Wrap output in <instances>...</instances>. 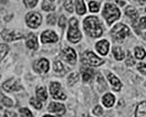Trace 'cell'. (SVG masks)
Wrapping results in <instances>:
<instances>
[{"instance_id":"cell-1","label":"cell","mask_w":146,"mask_h":117,"mask_svg":"<svg viewBox=\"0 0 146 117\" xmlns=\"http://www.w3.org/2000/svg\"><path fill=\"white\" fill-rule=\"evenodd\" d=\"M83 28L87 32V34L90 35L91 37H99L102 35V28L97 17L93 16L87 17L83 21Z\"/></svg>"},{"instance_id":"cell-2","label":"cell","mask_w":146,"mask_h":117,"mask_svg":"<svg viewBox=\"0 0 146 117\" xmlns=\"http://www.w3.org/2000/svg\"><path fill=\"white\" fill-rule=\"evenodd\" d=\"M104 17L106 18L108 25H111L113 21L118 19L120 17V11L119 9L113 6L112 3H106L105 5V8H104V13H102Z\"/></svg>"},{"instance_id":"cell-3","label":"cell","mask_w":146,"mask_h":117,"mask_svg":"<svg viewBox=\"0 0 146 117\" xmlns=\"http://www.w3.org/2000/svg\"><path fill=\"white\" fill-rule=\"evenodd\" d=\"M129 33H130V31H129V28H128L126 25H124V24H118V25H116V26L112 28V31H111V36L116 39V41L121 42V41L125 39V37H126L127 35H129Z\"/></svg>"},{"instance_id":"cell-4","label":"cell","mask_w":146,"mask_h":117,"mask_svg":"<svg viewBox=\"0 0 146 117\" xmlns=\"http://www.w3.org/2000/svg\"><path fill=\"white\" fill-rule=\"evenodd\" d=\"M81 61L83 64L91 65V66H99L104 63V60L94 55V53H92L91 51H86L81 57Z\"/></svg>"},{"instance_id":"cell-5","label":"cell","mask_w":146,"mask_h":117,"mask_svg":"<svg viewBox=\"0 0 146 117\" xmlns=\"http://www.w3.org/2000/svg\"><path fill=\"white\" fill-rule=\"evenodd\" d=\"M81 33L78 28V20L75 18H72L70 20V28L68 32V39L72 43H78L81 39Z\"/></svg>"},{"instance_id":"cell-6","label":"cell","mask_w":146,"mask_h":117,"mask_svg":"<svg viewBox=\"0 0 146 117\" xmlns=\"http://www.w3.org/2000/svg\"><path fill=\"white\" fill-rule=\"evenodd\" d=\"M26 23L29 27L37 28L42 24V16L38 13H29L26 16Z\"/></svg>"},{"instance_id":"cell-7","label":"cell","mask_w":146,"mask_h":117,"mask_svg":"<svg viewBox=\"0 0 146 117\" xmlns=\"http://www.w3.org/2000/svg\"><path fill=\"white\" fill-rule=\"evenodd\" d=\"M50 91H51V95L53 96L54 99H61V100H65L66 99L65 94L61 90V84L58 82H52L51 83Z\"/></svg>"},{"instance_id":"cell-8","label":"cell","mask_w":146,"mask_h":117,"mask_svg":"<svg viewBox=\"0 0 146 117\" xmlns=\"http://www.w3.org/2000/svg\"><path fill=\"white\" fill-rule=\"evenodd\" d=\"M1 37L5 41H8V42H13V41H16V39H20L24 37V35L19 32L16 31H3L2 34H1Z\"/></svg>"},{"instance_id":"cell-9","label":"cell","mask_w":146,"mask_h":117,"mask_svg":"<svg viewBox=\"0 0 146 117\" xmlns=\"http://www.w3.org/2000/svg\"><path fill=\"white\" fill-rule=\"evenodd\" d=\"M34 69L39 73H46L50 69V63L46 58H40L34 64Z\"/></svg>"},{"instance_id":"cell-10","label":"cell","mask_w":146,"mask_h":117,"mask_svg":"<svg viewBox=\"0 0 146 117\" xmlns=\"http://www.w3.org/2000/svg\"><path fill=\"white\" fill-rule=\"evenodd\" d=\"M2 88H3V90H6V91H18L23 87L19 84L18 81H16V80H14V79H10V80L6 81V82L2 84Z\"/></svg>"},{"instance_id":"cell-11","label":"cell","mask_w":146,"mask_h":117,"mask_svg":"<svg viewBox=\"0 0 146 117\" xmlns=\"http://www.w3.org/2000/svg\"><path fill=\"white\" fill-rule=\"evenodd\" d=\"M40 39H42V43L44 44H47V43H55L57 42V35L55 34L53 31H45L42 36H40Z\"/></svg>"},{"instance_id":"cell-12","label":"cell","mask_w":146,"mask_h":117,"mask_svg":"<svg viewBox=\"0 0 146 117\" xmlns=\"http://www.w3.org/2000/svg\"><path fill=\"white\" fill-rule=\"evenodd\" d=\"M62 57L65 61L70 62V63H74L76 61V54H75V51L71 49V47H65L63 51H62Z\"/></svg>"},{"instance_id":"cell-13","label":"cell","mask_w":146,"mask_h":117,"mask_svg":"<svg viewBox=\"0 0 146 117\" xmlns=\"http://www.w3.org/2000/svg\"><path fill=\"white\" fill-rule=\"evenodd\" d=\"M96 47H97V51L101 55H106L108 53V51H109V43H108V41L102 39V41H100V42H98L96 44Z\"/></svg>"},{"instance_id":"cell-14","label":"cell","mask_w":146,"mask_h":117,"mask_svg":"<svg viewBox=\"0 0 146 117\" xmlns=\"http://www.w3.org/2000/svg\"><path fill=\"white\" fill-rule=\"evenodd\" d=\"M50 112H53V113H56L58 115H63L65 113V108L62 104H58V102H52L48 105V108H47Z\"/></svg>"},{"instance_id":"cell-15","label":"cell","mask_w":146,"mask_h":117,"mask_svg":"<svg viewBox=\"0 0 146 117\" xmlns=\"http://www.w3.org/2000/svg\"><path fill=\"white\" fill-rule=\"evenodd\" d=\"M108 80H109L110 84L112 86V88L116 90V91H119L121 89V82L119 81V79L117 78L116 76H113L112 73L108 74Z\"/></svg>"},{"instance_id":"cell-16","label":"cell","mask_w":146,"mask_h":117,"mask_svg":"<svg viewBox=\"0 0 146 117\" xmlns=\"http://www.w3.org/2000/svg\"><path fill=\"white\" fill-rule=\"evenodd\" d=\"M26 45L28 49L31 50H36L38 47V44H37V37L35 34H29L28 37L26 39Z\"/></svg>"},{"instance_id":"cell-17","label":"cell","mask_w":146,"mask_h":117,"mask_svg":"<svg viewBox=\"0 0 146 117\" xmlns=\"http://www.w3.org/2000/svg\"><path fill=\"white\" fill-rule=\"evenodd\" d=\"M135 117H146V101L141 102L137 108H136V113Z\"/></svg>"},{"instance_id":"cell-18","label":"cell","mask_w":146,"mask_h":117,"mask_svg":"<svg viewBox=\"0 0 146 117\" xmlns=\"http://www.w3.org/2000/svg\"><path fill=\"white\" fill-rule=\"evenodd\" d=\"M36 96L37 99H39L40 101H45L47 99V92L46 89L44 87H38L36 90Z\"/></svg>"},{"instance_id":"cell-19","label":"cell","mask_w":146,"mask_h":117,"mask_svg":"<svg viewBox=\"0 0 146 117\" xmlns=\"http://www.w3.org/2000/svg\"><path fill=\"white\" fill-rule=\"evenodd\" d=\"M75 8H76V13L79 15L86 14V5H84L83 0H75Z\"/></svg>"},{"instance_id":"cell-20","label":"cell","mask_w":146,"mask_h":117,"mask_svg":"<svg viewBox=\"0 0 146 117\" xmlns=\"http://www.w3.org/2000/svg\"><path fill=\"white\" fill-rule=\"evenodd\" d=\"M102 102L106 107H111L115 104V97L111 94H106L102 98Z\"/></svg>"},{"instance_id":"cell-21","label":"cell","mask_w":146,"mask_h":117,"mask_svg":"<svg viewBox=\"0 0 146 117\" xmlns=\"http://www.w3.org/2000/svg\"><path fill=\"white\" fill-rule=\"evenodd\" d=\"M112 53H113V55H115V58L118 60V61H121L123 58H125L124 51H123L121 47H119V46H115V47L112 49Z\"/></svg>"},{"instance_id":"cell-22","label":"cell","mask_w":146,"mask_h":117,"mask_svg":"<svg viewBox=\"0 0 146 117\" xmlns=\"http://www.w3.org/2000/svg\"><path fill=\"white\" fill-rule=\"evenodd\" d=\"M81 71H82V77H83V80L86 81V82H88V81H90L93 77V71H92L91 69H84V68H82L81 69Z\"/></svg>"},{"instance_id":"cell-23","label":"cell","mask_w":146,"mask_h":117,"mask_svg":"<svg viewBox=\"0 0 146 117\" xmlns=\"http://www.w3.org/2000/svg\"><path fill=\"white\" fill-rule=\"evenodd\" d=\"M54 70H55V72H56L57 74H60V76H63V74L65 73V69H64L63 64H62L60 61H55L54 62Z\"/></svg>"},{"instance_id":"cell-24","label":"cell","mask_w":146,"mask_h":117,"mask_svg":"<svg viewBox=\"0 0 146 117\" xmlns=\"http://www.w3.org/2000/svg\"><path fill=\"white\" fill-rule=\"evenodd\" d=\"M135 57H136L137 58H139V60L144 58L146 57L145 50H144L143 47H139V46L135 47Z\"/></svg>"},{"instance_id":"cell-25","label":"cell","mask_w":146,"mask_h":117,"mask_svg":"<svg viewBox=\"0 0 146 117\" xmlns=\"http://www.w3.org/2000/svg\"><path fill=\"white\" fill-rule=\"evenodd\" d=\"M79 73L78 72H73V73H71L70 76H69V78H68V81H69V84L70 86H73L78 80H79Z\"/></svg>"},{"instance_id":"cell-26","label":"cell","mask_w":146,"mask_h":117,"mask_svg":"<svg viewBox=\"0 0 146 117\" xmlns=\"http://www.w3.org/2000/svg\"><path fill=\"white\" fill-rule=\"evenodd\" d=\"M29 102H31V105L34 106L36 109H42V107H43V104L40 102V100H39V99H36V98H31Z\"/></svg>"},{"instance_id":"cell-27","label":"cell","mask_w":146,"mask_h":117,"mask_svg":"<svg viewBox=\"0 0 146 117\" xmlns=\"http://www.w3.org/2000/svg\"><path fill=\"white\" fill-rule=\"evenodd\" d=\"M137 14L138 13H137V10L134 7H130V6L127 7V9H126V15L127 16H130V17H134L135 18V17H137Z\"/></svg>"},{"instance_id":"cell-28","label":"cell","mask_w":146,"mask_h":117,"mask_svg":"<svg viewBox=\"0 0 146 117\" xmlns=\"http://www.w3.org/2000/svg\"><path fill=\"white\" fill-rule=\"evenodd\" d=\"M42 8H43L44 10H46V11H52V10L55 9L54 6H53L51 2H48V1H44L43 5H42Z\"/></svg>"},{"instance_id":"cell-29","label":"cell","mask_w":146,"mask_h":117,"mask_svg":"<svg viewBox=\"0 0 146 117\" xmlns=\"http://www.w3.org/2000/svg\"><path fill=\"white\" fill-rule=\"evenodd\" d=\"M89 8H90V10H91L92 13H97L99 10V3L96 2V1H90Z\"/></svg>"},{"instance_id":"cell-30","label":"cell","mask_w":146,"mask_h":117,"mask_svg":"<svg viewBox=\"0 0 146 117\" xmlns=\"http://www.w3.org/2000/svg\"><path fill=\"white\" fill-rule=\"evenodd\" d=\"M20 114H21V117H33V114L29 109L27 108H20Z\"/></svg>"},{"instance_id":"cell-31","label":"cell","mask_w":146,"mask_h":117,"mask_svg":"<svg viewBox=\"0 0 146 117\" xmlns=\"http://www.w3.org/2000/svg\"><path fill=\"white\" fill-rule=\"evenodd\" d=\"M24 3L27 8H34L37 5V0H24Z\"/></svg>"},{"instance_id":"cell-32","label":"cell","mask_w":146,"mask_h":117,"mask_svg":"<svg viewBox=\"0 0 146 117\" xmlns=\"http://www.w3.org/2000/svg\"><path fill=\"white\" fill-rule=\"evenodd\" d=\"M64 8H65L69 13H72L73 11L72 1H71V0H65V2H64Z\"/></svg>"},{"instance_id":"cell-33","label":"cell","mask_w":146,"mask_h":117,"mask_svg":"<svg viewBox=\"0 0 146 117\" xmlns=\"http://www.w3.org/2000/svg\"><path fill=\"white\" fill-rule=\"evenodd\" d=\"M2 104H5L6 106H9V107H11V106H14V101H11L9 98L7 97H2Z\"/></svg>"},{"instance_id":"cell-34","label":"cell","mask_w":146,"mask_h":117,"mask_svg":"<svg viewBox=\"0 0 146 117\" xmlns=\"http://www.w3.org/2000/svg\"><path fill=\"white\" fill-rule=\"evenodd\" d=\"M137 69H138V71L142 72L143 74H146V64L145 63H139V64L137 65Z\"/></svg>"},{"instance_id":"cell-35","label":"cell","mask_w":146,"mask_h":117,"mask_svg":"<svg viewBox=\"0 0 146 117\" xmlns=\"http://www.w3.org/2000/svg\"><path fill=\"white\" fill-rule=\"evenodd\" d=\"M1 58H3V57L7 54V52H8V46L7 45H5V44H1Z\"/></svg>"},{"instance_id":"cell-36","label":"cell","mask_w":146,"mask_h":117,"mask_svg":"<svg viewBox=\"0 0 146 117\" xmlns=\"http://www.w3.org/2000/svg\"><path fill=\"white\" fill-rule=\"evenodd\" d=\"M93 114H94V115H97V116L101 115V114H102V108H101L100 106H96V107H94V109H93Z\"/></svg>"},{"instance_id":"cell-37","label":"cell","mask_w":146,"mask_h":117,"mask_svg":"<svg viewBox=\"0 0 146 117\" xmlns=\"http://www.w3.org/2000/svg\"><path fill=\"white\" fill-rule=\"evenodd\" d=\"M65 24H66V19L64 16H61L60 19H58V26L60 27H65Z\"/></svg>"},{"instance_id":"cell-38","label":"cell","mask_w":146,"mask_h":117,"mask_svg":"<svg viewBox=\"0 0 146 117\" xmlns=\"http://www.w3.org/2000/svg\"><path fill=\"white\" fill-rule=\"evenodd\" d=\"M47 23H48L50 25H54L55 24V16L54 15H50V16L47 17Z\"/></svg>"},{"instance_id":"cell-39","label":"cell","mask_w":146,"mask_h":117,"mask_svg":"<svg viewBox=\"0 0 146 117\" xmlns=\"http://www.w3.org/2000/svg\"><path fill=\"white\" fill-rule=\"evenodd\" d=\"M142 28H146V17H142L141 18V21H139Z\"/></svg>"},{"instance_id":"cell-40","label":"cell","mask_w":146,"mask_h":117,"mask_svg":"<svg viewBox=\"0 0 146 117\" xmlns=\"http://www.w3.org/2000/svg\"><path fill=\"white\" fill-rule=\"evenodd\" d=\"M134 63H135V61H134V58H129L127 60V62H126V64L127 65H134Z\"/></svg>"},{"instance_id":"cell-41","label":"cell","mask_w":146,"mask_h":117,"mask_svg":"<svg viewBox=\"0 0 146 117\" xmlns=\"http://www.w3.org/2000/svg\"><path fill=\"white\" fill-rule=\"evenodd\" d=\"M116 2H117L119 6H124V5H125V0H116Z\"/></svg>"},{"instance_id":"cell-42","label":"cell","mask_w":146,"mask_h":117,"mask_svg":"<svg viewBox=\"0 0 146 117\" xmlns=\"http://www.w3.org/2000/svg\"><path fill=\"white\" fill-rule=\"evenodd\" d=\"M138 1H139V2H141V3H144V2H145L146 0H138Z\"/></svg>"},{"instance_id":"cell-43","label":"cell","mask_w":146,"mask_h":117,"mask_svg":"<svg viewBox=\"0 0 146 117\" xmlns=\"http://www.w3.org/2000/svg\"><path fill=\"white\" fill-rule=\"evenodd\" d=\"M44 117H54V116H51V115H45Z\"/></svg>"},{"instance_id":"cell-44","label":"cell","mask_w":146,"mask_h":117,"mask_svg":"<svg viewBox=\"0 0 146 117\" xmlns=\"http://www.w3.org/2000/svg\"><path fill=\"white\" fill-rule=\"evenodd\" d=\"M45 1H48V2H52V1H54V0H45Z\"/></svg>"}]
</instances>
